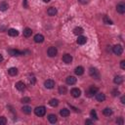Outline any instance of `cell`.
<instances>
[{
	"mask_svg": "<svg viewBox=\"0 0 125 125\" xmlns=\"http://www.w3.org/2000/svg\"><path fill=\"white\" fill-rule=\"evenodd\" d=\"M34 113L35 115L41 117V116H44L45 113H46V107L43 106V105H39V106H36L34 108Z\"/></svg>",
	"mask_w": 125,
	"mask_h": 125,
	"instance_id": "cell-1",
	"label": "cell"
},
{
	"mask_svg": "<svg viewBox=\"0 0 125 125\" xmlns=\"http://www.w3.org/2000/svg\"><path fill=\"white\" fill-rule=\"evenodd\" d=\"M98 91H99L98 87H96V86H90L89 89L85 92V95H86L87 97H93Z\"/></svg>",
	"mask_w": 125,
	"mask_h": 125,
	"instance_id": "cell-2",
	"label": "cell"
},
{
	"mask_svg": "<svg viewBox=\"0 0 125 125\" xmlns=\"http://www.w3.org/2000/svg\"><path fill=\"white\" fill-rule=\"evenodd\" d=\"M9 53H10L11 56L18 57V56H21V55H24L25 53H29V51H20V50H17V49H10Z\"/></svg>",
	"mask_w": 125,
	"mask_h": 125,
	"instance_id": "cell-3",
	"label": "cell"
},
{
	"mask_svg": "<svg viewBox=\"0 0 125 125\" xmlns=\"http://www.w3.org/2000/svg\"><path fill=\"white\" fill-rule=\"evenodd\" d=\"M112 52H113L114 55L120 56V55H122V53H123V47H122L121 45H119V44L114 45V46L112 47Z\"/></svg>",
	"mask_w": 125,
	"mask_h": 125,
	"instance_id": "cell-4",
	"label": "cell"
},
{
	"mask_svg": "<svg viewBox=\"0 0 125 125\" xmlns=\"http://www.w3.org/2000/svg\"><path fill=\"white\" fill-rule=\"evenodd\" d=\"M89 74L91 77L95 78V79H99L100 78V73H99V70L95 67H90L89 69Z\"/></svg>",
	"mask_w": 125,
	"mask_h": 125,
	"instance_id": "cell-5",
	"label": "cell"
},
{
	"mask_svg": "<svg viewBox=\"0 0 125 125\" xmlns=\"http://www.w3.org/2000/svg\"><path fill=\"white\" fill-rule=\"evenodd\" d=\"M47 54H48V56L51 57V58L56 57L57 54H58V50H57L56 47H53V46H52V47H49L48 50H47Z\"/></svg>",
	"mask_w": 125,
	"mask_h": 125,
	"instance_id": "cell-6",
	"label": "cell"
},
{
	"mask_svg": "<svg viewBox=\"0 0 125 125\" xmlns=\"http://www.w3.org/2000/svg\"><path fill=\"white\" fill-rule=\"evenodd\" d=\"M116 11H117L119 14L123 15V14L125 13V3H124V2H119V3L116 5Z\"/></svg>",
	"mask_w": 125,
	"mask_h": 125,
	"instance_id": "cell-7",
	"label": "cell"
},
{
	"mask_svg": "<svg viewBox=\"0 0 125 125\" xmlns=\"http://www.w3.org/2000/svg\"><path fill=\"white\" fill-rule=\"evenodd\" d=\"M44 86H45V88H47V89H52V88H54V86H55V81H54L53 79H47V80H45V82H44Z\"/></svg>",
	"mask_w": 125,
	"mask_h": 125,
	"instance_id": "cell-8",
	"label": "cell"
},
{
	"mask_svg": "<svg viewBox=\"0 0 125 125\" xmlns=\"http://www.w3.org/2000/svg\"><path fill=\"white\" fill-rule=\"evenodd\" d=\"M70 94H71V96H72L73 98H78V97H80V95H81V91H80V89H78V88H72L71 91H70Z\"/></svg>",
	"mask_w": 125,
	"mask_h": 125,
	"instance_id": "cell-9",
	"label": "cell"
},
{
	"mask_svg": "<svg viewBox=\"0 0 125 125\" xmlns=\"http://www.w3.org/2000/svg\"><path fill=\"white\" fill-rule=\"evenodd\" d=\"M95 97H96V100H97L98 102H104V101L105 100V96H104V94L102 93V92H99V91L95 94Z\"/></svg>",
	"mask_w": 125,
	"mask_h": 125,
	"instance_id": "cell-10",
	"label": "cell"
},
{
	"mask_svg": "<svg viewBox=\"0 0 125 125\" xmlns=\"http://www.w3.org/2000/svg\"><path fill=\"white\" fill-rule=\"evenodd\" d=\"M62 62L64 63H70L72 62V56L69 54H64L62 56Z\"/></svg>",
	"mask_w": 125,
	"mask_h": 125,
	"instance_id": "cell-11",
	"label": "cell"
},
{
	"mask_svg": "<svg viewBox=\"0 0 125 125\" xmlns=\"http://www.w3.org/2000/svg\"><path fill=\"white\" fill-rule=\"evenodd\" d=\"M76 42L79 45H84L87 42V37L86 36H83V35H78V38H77V41Z\"/></svg>",
	"mask_w": 125,
	"mask_h": 125,
	"instance_id": "cell-12",
	"label": "cell"
},
{
	"mask_svg": "<svg viewBox=\"0 0 125 125\" xmlns=\"http://www.w3.org/2000/svg\"><path fill=\"white\" fill-rule=\"evenodd\" d=\"M15 86H16V89L19 90V91H23V90L25 89V84H24L22 81H19V82H17Z\"/></svg>",
	"mask_w": 125,
	"mask_h": 125,
	"instance_id": "cell-13",
	"label": "cell"
},
{
	"mask_svg": "<svg viewBox=\"0 0 125 125\" xmlns=\"http://www.w3.org/2000/svg\"><path fill=\"white\" fill-rule=\"evenodd\" d=\"M65 82L68 85H73V84L76 83V78L74 76H67L66 79H65Z\"/></svg>",
	"mask_w": 125,
	"mask_h": 125,
	"instance_id": "cell-14",
	"label": "cell"
},
{
	"mask_svg": "<svg viewBox=\"0 0 125 125\" xmlns=\"http://www.w3.org/2000/svg\"><path fill=\"white\" fill-rule=\"evenodd\" d=\"M57 13H58V10H57L55 7H50V8L47 10V14H48L49 16H51V17L56 16Z\"/></svg>",
	"mask_w": 125,
	"mask_h": 125,
	"instance_id": "cell-15",
	"label": "cell"
},
{
	"mask_svg": "<svg viewBox=\"0 0 125 125\" xmlns=\"http://www.w3.org/2000/svg\"><path fill=\"white\" fill-rule=\"evenodd\" d=\"M34 42L35 43H42L43 41H44V36L42 35V34H36L35 36H34Z\"/></svg>",
	"mask_w": 125,
	"mask_h": 125,
	"instance_id": "cell-16",
	"label": "cell"
},
{
	"mask_svg": "<svg viewBox=\"0 0 125 125\" xmlns=\"http://www.w3.org/2000/svg\"><path fill=\"white\" fill-rule=\"evenodd\" d=\"M74 72H75V74L78 75V76H79V75H82V74L84 73V67H83V66H80V65H79V66H76L75 69H74Z\"/></svg>",
	"mask_w": 125,
	"mask_h": 125,
	"instance_id": "cell-17",
	"label": "cell"
},
{
	"mask_svg": "<svg viewBox=\"0 0 125 125\" xmlns=\"http://www.w3.org/2000/svg\"><path fill=\"white\" fill-rule=\"evenodd\" d=\"M48 120H49L50 123L55 124V123L57 122V120H58L57 115H56V114H49V115H48Z\"/></svg>",
	"mask_w": 125,
	"mask_h": 125,
	"instance_id": "cell-18",
	"label": "cell"
},
{
	"mask_svg": "<svg viewBox=\"0 0 125 125\" xmlns=\"http://www.w3.org/2000/svg\"><path fill=\"white\" fill-rule=\"evenodd\" d=\"M8 34H9L10 36H12V37H16V36L19 35V31H18L17 29H15V28H10V29L8 30Z\"/></svg>",
	"mask_w": 125,
	"mask_h": 125,
	"instance_id": "cell-19",
	"label": "cell"
},
{
	"mask_svg": "<svg viewBox=\"0 0 125 125\" xmlns=\"http://www.w3.org/2000/svg\"><path fill=\"white\" fill-rule=\"evenodd\" d=\"M113 82H114L115 84L119 85V84H121V83L123 82V77H122L121 75H116V76L113 78Z\"/></svg>",
	"mask_w": 125,
	"mask_h": 125,
	"instance_id": "cell-20",
	"label": "cell"
},
{
	"mask_svg": "<svg viewBox=\"0 0 125 125\" xmlns=\"http://www.w3.org/2000/svg\"><path fill=\"white\" fill-rule=\"evenodd\" d=\"M31 34H32L31 28L25 27V28L23 29V36H24V37H29V36H31Z\"/></svg>",
	"mask_w": 125,
	"mask_h": 125,
	"instance_id": "cell-21",
	"label": "cell"
},
{
	"mask_svg": "<svg viewBox=\"0 0 125 125\" xmlns=\"http://www.w3.org/2000/svg\"><path fill=\"white\" fill-rule=\"evenodd\" d=\"M8 73L11 75V76H15L18 74V68L17 67H10L8 69Z\"/></svg>",
	"mask_w": 125,
	"mask_h": 125,
	"instance_id": "cell-22",
	"label": "cell"
},
{
	"mask_svg": "<svg viewBox=\"0 0 125 125\" xmlns=\"http://www.w3.org/2000/svg\"><path fill=\"white\" fill-rule=\"evenodd\" d=\"M21 110H22V112L25 113V114H30L32 109H31V107L28 106V105H23V106L21 107Z\"/></svg>",
	"mask_w": 125,
	"mask_h": 125,
	"instance_id": "cell-23",
	"label": "cell"
},
{
	"mask_svg": "<svg viewBox=\"0 0 125 125\" xmlns=\"http://www.w3.org/2000/svg\"><path fill=\"white\" fill-rule=\"evenodd\" d=\"M69 110L67 109V108H62V109H61L60 110V114L62 116V117H67L68 115H69Z\"/></svg>",
	"mask_w": 125,
	"mask_h": 125,
	"instance_id": "cell-24",
	"label": "cell"
},
{
	"mask_svg": "<svg viewBox=\"0 0 125 125\" xmlns=\"http://www.w3.org/2000/svg\"><path fill=\"white\" fill-rule=\"evenodd\" d=\"M73 33L75 35H81L83 33V28L80 27V26H76L74 29H73Z\"/></svg>",
	"mask_w": 125,
	"mask_h": 125,
	"instance_id": "cell-25",
	"label": "cell"
},
{
	"mask_svg": "<svg viewBox=\"0 0 125 125\" xmlns=\"http://www.w3.org/2000/svg\"><path fill=\"white\" fill-rule=\"evenodd\" d=\"M103 114L105 115V116H110L112 114V109L109 108V107H105L104 110H103Z\"/></svg>",
	"mask_w": 125,
	"mask_h": 125,
	"instance_id": "cell-26",
	"label": "cell"
},
{
	"mask_svg": "<svg viewBox=\"0 0 125 125\" xmlns=\"http://www.w3.org/2000/svg\"><path fill=\"white\" fill-rule=\"evenodd\" d=\"M8 8H9V5H8V3L4 2V1L0 3V11L4 12V11H6V10H7Z\"/></svg>",
	"mask_w": 125,
	"mask_h": 125,
	"instance_id": "cell-27",
	"label": "cell"
},
{
	"mask_svg": "<svg viewBox=\"0 0 125 125\" xmlns=\"http://www.w3.org/2000/svg\"><path fill=\"white\" fill-rule=\"evenodd\" d=\"M49 104H50L51 106H53V107L58 106V104H59V100H57V99H52V100H50Z\"/></svg>",
	"mask_w": 125,
	"mask_h": 125,
	"instance_id": "cell-28",
	"label": "cell"
},
{
	"mask_svg": "<svg viewBox=\"0 0 125 125\" xmlns=\"http://www.w3.org/2000/svg\"><path fill=\"white\" fill-rule=\"evenodd\" d=\"M66 92H67V89H66L65 86H60V87H59V93H60L61 95H64Z\"/></svg>",
	"mask_w": 125,
	"mask_h": 125,
	"instance_id": "cell-29",
	"label": "cell"
},
{
	"mask_svg": "<svg viewBox=\"0 0 125 125\" xmlns=\"http://www.w3.org/2000/svg\"><path fill=\"white\" fill-rule=\"evenodd\" d=\"M103 21H104V22L105 24H112V21H111L107 16H104Z\"/></svg>",
	"mask_w": 125,
	"mask_h": 125,
	"instance_id": "cell-30",
	"label": "cell"
},
{
	"mask_svg": "<svg viewBox=\"0 0 125 125\" xmlns=\"http://www.w3.org/2000/svg\"><path fill=\"white\" fill-rule=\"evenodd\" d=\"M90 115H91V118L92 119H95V120H98V115H97V112L95 109H92L90 111Z\"/></svg>",
	"mask_w": 125,
	"mask_h": 125,
	"instance_id": "cell-31",
	"label": "cell"
},
{
	"mask_svg": "<svg viewBox=\"0 0 125 125\" xmlns=\"http://www.w3.org/2000/svg\"><path fill=\"white\" fill-rule=\"evenodd\" d=\"M7 123V118L5 116H0V125H5Z\"/></svg>",
	"mask_w": 125,
	"mask_h": 125,
	"instance_id": "cell-32",
	"label": "cell"
},
{
	"mask_svg": "<svg viewBox=\"0 0 125 125\" xmlns=\"http://www.w3.org/2000/svg\"><path fill=\"white\" fill-rule=\"evenodd\" d=\"M21 102L22 104H27V103H30V99H29L28 97H23V98L21 100Z\"/></svg>",
	"mask_w": 125,
	"mask_h": 125,
	"instance_id": "cell-33",
	"label": "cell"
},
{
	"mask_svg": "<svg viewBox=\"0 0 125 125\" xmlns=\"http://www.w3.org/2000/svg\"><path fill=\"white\" fill-rule=\"evenodd\" d=\"M111 94H112V96H113V97H116V96H118V95L120 94V92L117 90V88H115V89H113V90H112Z\"/></svg>",
	"mask_w": 125,
	"mask_h": 125,
	"instance_id": "cell-34",
	"label": "cell"
},
{
	"mask_svg": "<svg viewBox=\"0 0 125 125\" xmlns=\"http://www.w3.org/2000/svg\"><path fill=\"white\" fill-rule=\"evenodd\" d=\"M35 81H36V79H35L34 75H30V76H29V82H30L31 84H34Z\"/></svg>",
	"mask_w": 125,
	"mask_h": 125,
	"instance_id": "cell-35",
	"label": "cell"
},
{
	"mask_svg": "<svg viewBox=\"0 0 125 125\" xmlns=\"http://www.w3.org/2000/svg\"><path fill=\"white\" fill-rule=\"evenodd\" d=\"M116 123H117V124H120V125H122V124L124 123V121H123V118H122V117H119V118H117V119H116Z\"/></svg>",
	"mask_w": 125,
	"mask_h": 125,
	"instance_id": "cell-36",
	"label": "cell"
},
{
	"mask_svg": "<svg viewBox=\"0 0 125 125\" xmlns=\"http://www.w3.org/2000/svg\"><path fill=\"white\" fill-rule=\"evenodd\" d=\"M120 67L122 69H125V61H121L120 62Z\"/></svg>",
	"mask_w": 125,
	"mask_h": 125,
	"instance_id": "cell-37",
	"label": "cell"
},
{
	"mask_svg": "<svg viewBox=\"0 0 125 125\" xmlns=\"http://www.w3.org/2000/svg\"><path fill=\"white\" fill-rule=\"evenodd\" d=\"M93 123H94V121L91 120V119H86L85 120V124H93Z\"/></svg>",
	"mask_w": 125,
	"mask_h": 125,
	"instance_id": "cell-38",
	"label": "cell"
},
{
	"mask_svg": "<svg viewBox=\"0 0 125 125\" xmlns=\"http://www.w3.org/2000/svg\"><path fill=\"white\" fill-rule=\"evenodd\" d=\"M23 7L27 8V0H23Z\"/></svg>",
	"mask_w": 125,
	"mask_h": 125,
	"instance_id": "cell-39",
	"label": "cell"
},
{
	"mask_svg": "<svg viewBox=\"0 0 125 125\" xmlns=\"http://www.w3.org/2000/svg\"><path fill=\"white\" fill-rule=\"evenodd\" d=\"M120 101H121V103H122V104H125V97H124V96H122Z\"/></svg>",
	"mask_w": 125,
	"mask_h": 125,
	"instance_id": "cell-40",
	"label": "cell"
},
{
	"mask_svg": "<svg viewBox=\"0 0 125 125\" xmlns=\"http://www.w3.org/2000/svg\"><path fill=\"white\" fill-rule=\"evenodd\" d=\"M80 3H82V4H86L87 2H88V0H78Z\"/></svg>",
	"mask_w": 125,
	"mask_h": 125,
	"instance_id": "cell-41",
	"label": "cell"
},
{
	"mask_svg": "<svg viewBox=\"0 0 125 125\" xmlns=\"http://www.w3.org/2000/svg\"><path fill=\"white\" fill-rule=\"evenodd\" d=\"M2 61H3V56H2L1 54H0V62H1Z\"/></svg>",
	"mask_w": 125,
	"mask_h": 125,
	"instance_id": "cell-42",
	"label": "cell"
},
{
	"mask_svg": "<svg viewBox=\"0 0 125 125\" xmlns=\"http://www.w3.org/2000/svg\"><path fill=\"white\" fill-rule=\"evenodd\" d=\"M43 2H45V3H48V2H50V0H43Z\"/></svg>",
	"mask_w": 125,
	"mask_h": 125,
	"instance_id": "cell-43",
	"label": "cell"
}]
</instances>
